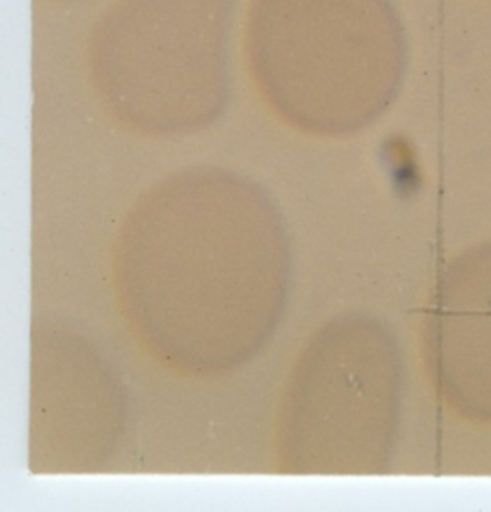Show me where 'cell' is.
Segmentation results:
<instances>
[{
  "label": "cell",
  "instance_id": "1",
  "mask_svg": "<svg viewBox=\"0 0 491 512\" xmlns=\"http://www.w3.org/2000/svg\"><path fill=\"white\" fill-rule=\"evenodd\" d=\"M246 50L275 106L323 127L378 116L398 96L409 64L394 0H252Z\"/></svg>",
  "mask_w": 491,
  "mask_h": 512
},
{
  "label": "cell",
  "instance_id": "2",
  "mask_svg": "<svg viewBox=\"0 0 491 512\" xmlns=\"http://www.w3.org/2000/svg\"><path fill=\"white\" fill-rule=\"evenodd\" d=\"M234 6L116 0L89 37L98 87L133 116H206L227 93Z\"/></svg>",
  "mask_w": 491,
  "mask_h": 512
},
{
  "label": "cell",
  "instance_id": "3",
  "mask_svg": "<svg viewBox=\"0 0 491 512\" xmlns=\"http://www.w3.org/2000/svg\"><path fill=\"white\" fill-rule=\"evenodd\" d=\"M432 344L445 396L468 419L491 424V240L447 269Z\"/></svg>",
  "mask_w": 491,
  "mask_h": 512
},
{
  "label": "cell",
  "instance_id": "4",
  "mask_svg": "<svg viewBox=\"0 0 491 512\" xmlns=\"http://www.w3.org/2000/svg\"><path fill=\"white\" fill-rule=\"evenodd\" d=\"M60 2H81V0H60Z\"/></svg>",
  "mask_w": 491,
  "mask_h": 512
}]
</instances>
